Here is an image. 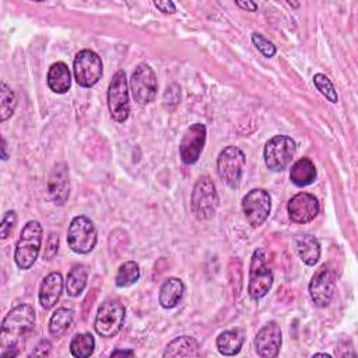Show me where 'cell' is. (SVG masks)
I'll return each instance as SVG.
<instances>
[{"instance_id":"cell-1","label":"cell","mask_w":358,"mask_h":358,"mask_svg":"<svg viewBox=\"0 0 358 358\" xmlns=\"http://www.w3.org/2000/svg\"><path fill=\"white\" fill-rule=\"evenodd\" d=\"M35 323V310L28 303L14 306L3 319L0 329L1 351L17 347V343L25 336Z\"/></svg>"},{"instance_id":"cell-2","label":"cell","mask_w":358,"mask_h":358,"mask_svg":"<svg viewBox=\"0 0 358 358\" xmlns=\"http://www.w3.org/2000/svg\"><path fill=\"white\" fill-rule=\"evenodd\" d=\"M42 235L43 229L38 221L31 220L24 225L14 252V260L18 268L28 270L34 266L41 250Z\"/></svg>"},{"instance_id":"cell-3","label":"cell","mask_w":358,"mask_h":358,"mask_svg":"<svg viewBox=\"0 0 358 358\" xmlns=\"http://www.w3.org/2000/svg\"><path fill=\"white\" fill-rule=\"evenodd\" d=\"M218 203L220 199L213 179L210 176H201L196 182L190 197V207L194 217L200 221L213 218L218 208Z\"/></svg>"},{"instance_id":"cell-4","label":"cell","mask_w":358,"mask_h":358,"mask_svg":"<svg viewBox=\"0 0 358 358\" xmlns=\"http://www.w3.org/2000/svg\"><path fill=\"white\" fill-rule=\"evenodd\" d=\"M273 285V273L267 264L266 253L262 248L256 249L250 259L248 292L250 298L260 299L267 295Z\"/></svg>"},{"instance_id":"cell-5","label":"cell","mask_w":358,"mask_h":358,"mask_svg":"<svg viewBox=\"0 0 358 358\" xmlns=\"http://www.w3.org/2000/svg\"><path fill=\"white\" fill-rule=\"evenodd\" d=\"M295 152L296 144L291 137L274 136L264 145L263 157L266 166L273 172H281L291 164Z\"/></svg>"},{"instance_id":"cell-6","label":"cell","mask_w":358,"mask_h":358,"mask_svg":"<svg viewBox=\"0 0 358 358\" xmlns=\"http://www.w3.org/2000/svg\"><path fill=\"white\" fill-rule=\"evenodd\" d=\"M126 309L117 299H108L99 308L95 316V331L105 338L116 336L123 327Z\"/></svg>"},{"instance_id":"cell-7","label":"cell","mask_w":358,"mask_h":358,"mask_svg":"<svg viewBox=\"0 0 358 358\" xmlns=\"http://www.w3.org/2000/svg\"><path fill=\"white\" fill-rule=\"evenodd\" d=\"M108 108L110 116L115 122L123 123L129 117L130 103H129V85L126 73L123 70H117L108 88Z\"/></svg>"},{"instance_id":"cell-8","label":"cell","mask_w":358,"mask_h":358,"mask_svg":"<svg viewBox=\"0 0 358 358\" xmlns=\"http://www.w3.org/2000/svg\"><path fill=\"white\" fill-rule=\"evenodd\" d=\"M245 154L235 145L225 147L217 158V171L220 178L232 189H238L245 168Z\"/></svg>"},{"instance_id":"cell-9","label":"cell","mask_w":358,"mask_h":358,"mask_svg":"<svg viewBox=\"0 0 358 358\" xmlns=\"http://www.w3.org/2000/svg\"><path fill=\"white\" fill-rule=\"evenodd\" d=\"M96 243V228L85 215H77L71 220L67 229V245L78 255L90 253Z\"/></svg>"},{"instance_id":"cell-10","label":"cell","mask_w":358,"mask_h":358,"mask_svg":"<svg viewBox=\"0 0 358 358\" xmlns=\"http://www.w3.org/2000/svg\"><path fill=\"white\" fill-rule=\"evenodd\" d=\"M73 70L78 85L85 88L94 87L102 77L101 57L94 50L83 49L74 57Z\"/></svg>"},{"instance_id":"cell-11","label":"cell","mask_w":358,"mask_h":358,"mask_svg":"<svg viewBox=\"0 0 358 358\" xmlns=\"http://www.w3.org/2000/svg\"><path fill=\"white\" fill-rule=\"evenodd\" d=\"M157 76L154 70L145 64H138L130 78V90L133 94V98L140 105H147L152 102L157 96Z\"/></svg>"},{"instance_id":"cell-12","label":"cell","mask_w":358,"mask_h":358,"mask_svg":"<svg viewBox=\"0 0 358 358\" xmlns=\"http://www.w3.org/2000/svg\"><path fill=\"white\" fill-rule=\"evenodd\" d=\"M271 210V197L264 189H252L242 199V211L252 227L262 225Z\"/></svg>"},{"instance_id":"cell-13","label":"cell","mask_w":358,"mask_h":358,"mask_svg":"<svg viewBox=\"0 0 358 358\" xmlns=\"http://www.w3.org/2000/svg\"><path fill=\"white\" fill-rule=\"evenodd\" d=\"M336 289V273L330 264L320 266L309 282V295L313 303L324 308L331 302Z\"/></svg>"},{"instance_id":"cell-14","label":"cell","mask_w":358,"mask_h":358,"mask_svg":"<svg viewBox=\"0 0 358 358\" xmlns=\"http://www.w3.org/2000/svg\"><path fill=\"white\" fill-rule=\"evenodd\" d=\"M204 143H206V126L203 123L192 124L185 131L179 144L180 159L187 165L194 164L203 151Z\"/></svg>"},{"instance_id":"cell-15","label":"cell","mask_w":358,"mask_h":358,"mask_svg":"<svg viewBox=\"0 0 358 358\" xmlns=\"http://www.w3.org/2000/svg\"><path fill=\"white\" fill-rule=\"evenodd\" d=\"M319 201L317 199L306 192L296 193L292 196L287 204L288 217L295 224H306L310 222L319 213Z\"/></svg>"},{"instance_id":"cell-16","label":"cell","mask_w":358,"mask_h":358,"mask_svg":"<svg viewBox=\"0 0 358 358\" xmlns=\"http://www.w3.org/2000/svg\"><path fill=\"white\" fill-rule=\"evenodd\" d=\"M282 343L281 329L275 322H268L256 334L255 347L256 352L262 358H275L280 352Z\"/></svg>"},{"instance_id":"cell-17","label":"cell","mask_w":358,"mask_h":358,"mask_svg":"<svg viewBox=\"0 0 358 358\" xmlns=\"http://www.w3.org/2000/svg\"><path fill=\"white\" fill-rule=\"evenodd\" d=\"M48 192L55 204L63 206L70 194L69 166L64 162L56 164L48 178Z\"/></svg>"},{"instance_id":"cell-18","label":"cell","mask_w":358,"mask_h":358,"mask_svg":"<svg viewBox=\"0 0 358 358\" xmlns=\"http://www.w3.org/2000/svg\"><path fill=\"white\" fill-rule=\"evenodd\" d=\"M63 292V277L60 273L53 271L48 274L39 288V303L45 309L53 308Z\"/></svg>"},{"instance_id":"cell-19","label":"cell","mask_w":358,"mask_h":358,"mask_svg":"<svg viewBox=\"0 0 358 358\" xmlns=\"http://www.w3.org/2000/svg\"><path fill=\"white\" fill-rule=\"evenodd\" d=\"M294 245L299 259L305 264L315 266L317 263L320 257V243L316 236L310 234H298L294 238Z\"/></svg>"},{"instance_id":"cell-20","label":"cell","mask_w":358,"mask_h":358,"mask_svg":"<svg viewBox=\"0 0 358 358\" xmlns=\"http://www.w3.org/2000/svg\"><path fill=\"white\" fill-rule=\"evenodd\" d=\"M183 292H185V284L182 282V280L176 277H171V278H166L161 285L158 301L162 308L172 309L179 303V301L183 296Z\"/></svg>"},{"instance_id":"cell-21","label":"cell","mask_w":358,"mask_h":358,"mask_svg":"<svg viewBox=\"0 0 358 358\" xmlns=\"http://www.w3.org/2000/svg\"><path fill=\"white\" fill-rule=\"evenodd\" d=\"M48 87L56 94H64L71 87V74L63 62H56L48 71Z\"/></svg>"},{"instance_id":"cell-22","label":"cell","mask_w":358,"mask_h":358,"mask_svg":"<svg viewBox=\"0 0 358 358\" xmlns=\"http://www.w3.org/2000/svg\"><path fill=\"white\" fill-rule=\"evenodd\" d=\"M245 341V334L243 330L241 329H232V330H224L222 333H220V336L217 337V348L222 355L231 357V355H236Z\"/></svg>"},{"instance_id":"cell-23","label":"cell","mask_w":358,"mask_h":358,"mask_svg":"<svg viewBox=\"0 0 358 358\" xmlns=\"http://www.w3.org/2000/svg\"><path fill=\"white\" fill-rule=\"evenodd\" d=\"M164 357H199V343L190 336H180L168 343Z\"/></svg>"},{"instance_id":"cell-24","label":"cell","mask_w":358,"mask_h":358,"mask_svg":"<svg viewBox=\"0 0 358 358\" xmlns=\"http://www.w3.org/2000/svg\"><path fill=\"white\" fill-rule=\"evenodd\" d=\"M289 179L298 187H303V186L310 185L316 179V166H315V164L306 157L299 158L291 166Z\"/></svg>"},{"instance_id":"cell-25","label":"cell","mask_w":358,"mask_h":358,"mask_svg":"<svg viewBox=\"0 0 358 358\" xmlns=\"http://www.w3.org/2000/svg\"><path fill=\"white\" fill-rule=\"evenodd\" d=\"M74 319V312L67 308H59L49 320V333L55 337H60L64 334L71 326Z\"/></svg>"},{"instance_id":"cell-26","label":"cell","mask_w":358,"mask_h":358,"mask_svg":"<svg viewBox=\"0 0 358 358\" xmlns=\"http://www.w3.org/2000/svg\"><path fill=\"white\" fill-rule=\"evenodd\" d=\"M87 280H88L87 268L81 264L74 266L67 274V280H66L67 294L70 296H78L84 291L87 285Z\"/></svg>"},{"instance_id":"cell-27","label":"cell","mask_w":358,"mask_h":358,"mask_svg":"<svg viewBox=\"0 0 358 358\" xmlns=\"http://www.w3.org/2000/svg\"><path fill=\"white\" fill-rule=\"evenodd\" d=\"M95 340L91 333L76 334L70 343V352L77 358H87L94 352Z\"/></svg>"},{"instance_id":"cell-28","label":"cell","mask_w":358,"mask_h":358,"mask_svg":"<svg viewBox=\"0 0 358 358\" xmlns=\"http://www.w3.org/2000/svg\"><path fill=\"white\" fill-rule=\"evenodd\" d=\"M140 278V267L136 262L133 260H129V262H124L119 268H117V273H116V277H115V282L119 288H126V287H130L133 285L134 282H137V280Z\"/></svg>"},{"instance_id":"cell-29","label":"cell","mask_w":358,"mask_h":358,"mask_svg":"<svg viewBox=\"0 0 358 358\" xmlns=\"http://www.w3.org/2000/svg\"><path fill=\"white\" fill-rule=\"evenodd\" d=\"M17 106V98L13 90L1 81L0 84V120H7L15 110Z\"/></svg>"},{"instance_id":"cell-30","label":"cell","mask_w":358,"mask_h":358,"mask_svg":"<svg viewBox=\"0 0 358 358\" xmlns=\"http://www.w3.org/2000/svg\"><path fill=\"white\" fill-rule=\"evenodd\" d=\"M313 84L315 87L319 90V92L330 102L336 103L338 96H337V92H336V88L333 85V83L330 81V78L322 73H317L313 76Z\"/></svg>"},{"instance_id":"cell-31","label":"cell","mask_w":358,"mask_h":358,"mask_svg":"<svg viewBox=\"0 0 358 358\" xmlns=\"http://www.w3.org/2000/svg\"><path fill=\"white\" fill-rule=\"evenodd\" d=\"M252 42L255 45V48L264 56V57H273L277 52L275 46L273 45V42H270L268 39H266L262 34L259 32H253L252 34Z\"/></svg>"},{"instance_id":"cell-32","label":"cell","mask_w":358,"mask_h":358,"mask_svg":"<svg viewBox=\"0 0 358 358\" xmlns=\"http://www.w3.org/2000/svg\"><path fill=\"white\" fill-rule=\"evenodd\" d=\"M17 224V214L14 210H8L4 213L3 218H1V224H0V238L6 239L14 229Z\"/></svg>"},{"instance_id":"cell-33","label":"cell","mask_w":358,"mask_h":358,"mask_svg":"<svg viewBox=\"0 0 358 358\" xmlns=\"http://www.w3.org/2000/svg\"><path fill=\"white\" fill-rule=\"evenodd\" d=\"M57 249H59V236H57V234L50 232L49 236H48L45 253H43L45 259H46V260H52V259L56 256Z\"/></svg>"},{"instance_id":"cell-34","label":"cell","mask_w":358,"mask_h":358,"mask_svg":"<svg viewBox=\"0 0 358 358\" xmlns=\"http://www.w3.org/2000/svg\"><path fill=\"white\" fill-rule=\"evenodd\" d=\"M50 351H52V344L49 340L46 338H42L36 345L35 348L32 350V352L29 354V357H49L50 355Z\"/></svg>"},{"instance_id":"cell-35","label":"cell","mask_w":358,"mask_h":358,"mask_svg":"<svg viewBox=\"0 0 358 358\" xmlns=\"http://www.w3.org/2000/svg\"><path fill=\"white\" fill-rule=\"evenodd\" d=\"M154 6L165 14H173L176 11V6L172 1H154Z\"/></svg>"},{"instance_id":"cell-36","label":"cell","mask_w":358,"mask_h":358,"mask_svg":"<svg viewBox=\"0 0 358 358\" xmlns=\"http://www.w3.org/2000/svg\"><path fill=\"white\" fill-rule=\"evenodd\" d=\"M235 4L241 8L248 10V11H256L257 10V4L253 3V1H236Z\"/></svg>"},{"instance_id":"cell-37","label":"cell","mask_w":358,"mask_h":358,"mask_svg":"<svg viewBox=\"0 0 358 358\" xmlns=\"http://www.w3.org/2000/svg\"><path fill=\"white\" fill-rule=\"evenodd\" d=\"M110 355L112 357H115V355H134V351L133 350H115V351H112Z\"/></svg>"},{"instance_id":"cell-38","label":"cell","mask_w":358,"mask_h":358,"mask_svg":"<svg viewBox=\"0 0 358 358\" xmlns=\"http://www.w3.org/2000/svg\"><path fill=\"white\" fill-rule=\"evenodd\" d=\"M6 148H7V144H6V140L3 138V140H1V158H3L4 161L8 158V154H7Z\"/></svg>"}]
</instances>
